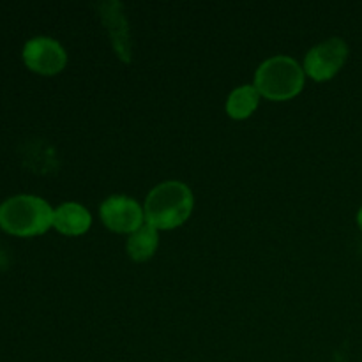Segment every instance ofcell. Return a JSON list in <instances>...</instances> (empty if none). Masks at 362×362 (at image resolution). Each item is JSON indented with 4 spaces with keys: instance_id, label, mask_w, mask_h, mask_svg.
<instances>
[{
    "instance_id": "4",
    "label": "cell",
    "mask_w": 362,
    "mask_h": 362,
    "mask_svg": "<svg viewBox=\"0 0 362 362\" xmlns=\"http://www.w3.org/2000/svg\"><path fill=\"white\" fill-rule=\"evenodd\" d=\"M349 57V46L343 39L331 37L313 46L304 59V73L313 80L325 81L339 73Z\"/></svg>"
},
{
    "instance_id": "9",
    "label": "cell",
    "mask_w": 362,
    "mask_h": 362,
    "mask_svg": "<svg viewBox=\"0 0 362 362\" xmlns=\"http://www.w3.org/2000/svg\"><path fill=\"white\" fill-rule=\"evenodd\" d=\"M258 103H260V94L255 85H243L226 99V113L235 120L247 119L258 108Z\"/></svg>"
},
{
    "instance_id": "7",
    "label": "cell",
    "mask_w": 362,
    "mask_h": 362,
    "mask_svg": "<svg viewBox=\"0 0 362 362\" xmlns=\"http://www.w3.org/2000/svg\"><path fill=\"white\" fill-rule=\"evenodd\" d=\"M92 225V216L87 207L76 204V202H67L59 205L53 212V226L64 235H81L87 232Z\"/></svg>"
},
{
    "instance_id": "2",
    "label": "cell",
    "mask_w": 362,
    "mask_h": 362,
    "mask_svg": "<svg viewBox=\"0 0 362 362\" xmlns=\"http://www.w3.org/2000/svg\"><path fill=\"white\" fill-rule=\"evenodd\" d=\"M53 209L34 194H16L0 205V226L18 237H34L53 226Z\"/></svg>"
},
{
    "instance_id": "10",
    "label": "cell",
    "mask_w": 362,
    "mask_h": 362,
    "mask_svg": "<svg viewBox=\"0 0 362 362\" xmlns=\"http://www.w3.org/2000/svg\"><path fill=\"white\" fill-rule=\"evenodd\" d=\"M357 223H359L361 230H362V207L359 209V214H357Z\"/></svg>"
},
{
    "instance_id": "3",
    "label": "cell",
    "mask_w": 362,
    "mask_h": 362,
    "mask_svg": "<svg viewBox=\"0 0 362 362\" xmlns=\"http://www.w3.org/2000/svg\"><path fill=\"white\" fill-rule=\"evenodd\" d=\"M304 87V69L288 55L264 60L255 73V88L271 101H288Z\"/></svg>"
},
{
    "instance_id": "8",
    "label": "cell",
    "mask_w": 362,
    "mask_h": 362,
    "mask_svg": "<svg viewBox=\"0 0 362 362\" xmlns=\"http://www.w3.org/2000/svg\"><path fill=\"white\" fill-rule=\"evenodd\" d=\"M159 230H156L154 226H151L148 223H145L144 226L133 232L127 239L126 250L127 255L133 258L134 262H147L158 251L159 244Z\"/></svg>"
},
{
    "instance_id": "1",
    "label": "cell",
    "mask_w": 362,
    "mask_h": 362,
    "mask_svg": "<svg viewBox=\"0 0 362 362\" xmlns=\"http://www.w3.org/2000/svg\"><path fill=\"white\" fill-rule=\"evenodd\" d=\"M194 198L189 187L179 180L158 184L145 198V219L156 230H173L184 225L193 212Z\"/></svg>"
},
{
    "instance_id": "6",
    "label": "cell",
    "mask_w": 362,
    "mask_h": 362,
    "mask_svg": "<svg viewBox=\"0 0 362 362\" xmlns=\"http://www.w3.org/2000/svg\"><path fill=\"white\" fill-rule=\"evenodd\" d=\"M23 62L34 73L52 76L66 67L67 53L57 39L34 37L25 42Z\"/></svg>"
},
{
    "instance_id": "5",
    "label": "cell",
    "mask_w": 362,
    "mask_h": 362,
    "mask_svg": "<svg viewBox=\"0 0 362 362\" xmlns=\"http://www.w3.org/2000/svg\"><path fill=\"white\" fill-rule=\"evenodd\" d=\"M99 216L108 230L117 233H133L145 225L144 207L126 194H112L99 207Z\"/></svg>"
}]
</instances>
